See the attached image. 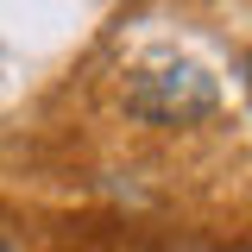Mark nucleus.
I'll use <instances>...</instances> for the list:
<instances>
[{
	"label": "nucleus",
	"mask_w": 252,
	"mask_h": 252,
	"mask_svg": "<svg viewBox=\"0 0 252 252\" xmlns=\"http://www.w3.org/2000/svg\"><path fill=\"white\" fill-rule=\"evenodd\" d=\"M246 82H252V57H246Z\"/></svg>",
	"instance_id": "f257e3e1"
},
{
	"label": "nucleus",
	"mask_w": 252,
	"mask_h": 252,
	"mask_svg": "<svg viewBox=\"0 0 252 252\" xmlns=\"http://www.w3.org/2000/svg\"><path fill=\"white\" fill-rule=\"evenodd\" d=\"M0 252H13V246H6V240H0Z\"/></svg>",
	"instance_id": "f03ea898"
}]
</instances>
